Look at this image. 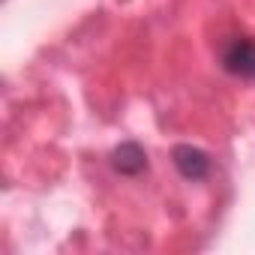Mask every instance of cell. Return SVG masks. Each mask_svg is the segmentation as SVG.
Returning <instances> with one entry per match:
<instances>
[{
    "mask_svg": "<svg viewBox=\"0 0 255 255\" xmlns=\"http://www.w3.org/2000/svg\"><path fill=\"white\" fill-rule=\"evenodd\" d=\"M222 66H225V72H231L237 78L255 81V39H249V36L231 39L222 48Z\"/></svg>",
    "mask_w": 255,
    "mask_h": 255,
    "instance_id": "1",
    "label": "cell"
},
{
    "mask_svg": "<svg viewBox=\"0 0 255 255\" xmlns=\"http://www.w3.org/2000/svg\"><path fill=\"white\" fill-rule=\"evenodd\" d=\"M111 165H114V171H120V174H126V177H135V174L147 171V153H144V147L135 144V141H123L120 147H114Z\"/></svg>",
    "mask_w": 255,
    "mask_h": 255,
    "instance_id": "3",
    "label": "cell"
},
{
    "mask_svg": "<svg viewBox=\"0 0 255 255\" xmlns=\"http://www.w3.org/2000/svg\"><path fill=\"white\" fill-rule=\"evenodd\" d=\"M171 159H174V168L180 171V177H186V180H204L210 174V156L192 144H177L171 150Z\"/></svg>",
    "mask_w": 255,
    "mask_h": 255,
    "instance_id": "2",
    "label": "cell"
}]
</instances>
